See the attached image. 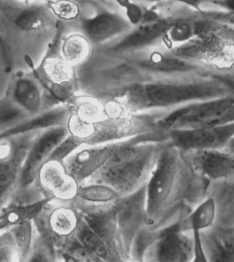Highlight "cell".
<instances>
[{"mask_svg":"<svg viewBox=\"0 0 234 262\" xmlns=\"http://www.w3.org/2000/svg\"><path fill=\"white\" fill-rule=\"evenodd\" d=\"M67 127L69 135L82 145H95L130 139L160 128L164 111L134 113L121 101L92 97H73Z\"/></svg>","mask_w":234,"mask_h":262,"instance_id":"obj_1","label":"cell"},{"mask_svg":"<svg viewBox=\"0 0 234 262\" xmlns=\"http://www.w3.org/2000/svg\"><path fill=\"white\" fill-rule=\"evenodd\" d=\"M59 26L45 2L1 0L0 53L5 72H13L18 60L25 59L35 45L50 44Z\"/></svg>","mask_w":234,"mask_h":262,"instance_id":"obj_2","label":"cell"},{"mask_svg":"<svg viewBox=\"0 0 234 262\" xmlns=\"http://www.w3.org/2000/svg\"><path fill=\"white\" fill-rule=\"evenodd\" d=\"M230 95L212 72L136 83L120 99L131 113L168 111L188 103Z\"/></svg>","mask_w":234,"mask_h":262,"instance_id":"obj_3","label":"cell"},{"mask_svg":"<svg viewBox=\"0 0 234 262\" xmlns=\"http://www.w3.org/2000/svg\"><path fill=\"white\" fill-rule=\"evenodd\" d=\"M184 166V153L166 141L146 185L148 228H167L191 210L183 200Z\"/></svg>","mask_w":234,"mask_h":262,"instance_id":"obj_4","label":"cell"},{"mask_svg":"<svg viewBox=\"0 0 234 262\" xmlns=\"http://www.w3.org/2000/svg\"><path fill=\"white\" fill-rule=\"evenodd\" d=\"M168 141L167 133L161 128L134 137L87 182L108 185L121 196L136 192L147 183Z\"/></svg>","mask_w":234,"mask_h":262,"instance_id":"obj_5","label":"cell"},{"mask_svg":"<svg viewBox=\"0 0 234 262\" xmlns=\"http://www.w3.org/2000/svg\"><path fill=\"white\" fill-rule=\"evenodd\" d=\"M167 51L209 72H227L234 64V17L209 12L204 27L193 39Z\"/></svg>","mask_w":234,"mask_h":262,"instance_id":"obj_6","label":"cell"},{"mask_svg":"<svg viewBox=\"0 0 234 262\" xmlns=\"http://www.w3.org/2000/svg\"><path fill=\"white\" fill-rule=\"evenodd\" d=\"M62 31L63 24L60 22L56 36L49 44L40 62L36 66L34 64L28 66L46 91L47 110L70 102L77 89L75 68L61 54Z\"/></svg>","mask_w":234,"mask_h":262,"instance_id":"obj_7","label":"cell"},{"mask_svg":"<svg viewBox=\"0 0 234 262\" xmlns=\"http://www.w3.org/2000/svg\"><path fill=\"white\" fill-rule=\"evenodd\" d=\"M234 121V95L196 101L166 111L158 126L164 130L207 128Z\"/></svg>","mask_w":234,"mask_h":262,"instance_id":"obj_8","label":"cell"},{"mask_svg":"<svg viewBox=\"0 0 234 262\" xmlns=\"http://www.w3.org/2000/svg\"><path fill=\"white\" fill-rule=\"evenodd\" d=\"M81 218L72 202L52 201L32 221L36 234L58 252L75 238Z\"/></svg>","mask_w":234,"mask_h":262,"instance_id":"obj_9","label":"cell"},{"mask_svg":"<svg viewBox=\"0 0 234 262\" xmlns=\"http://www.w3.org/2000/svg\"><path fill=\"white\" fill-rule=\"evenodd\" d=\"M38 132L0 139V211L19 186L24 161Z\"/></svg>","mask_w":234,"mask_h":262,"instance_id":"obj_10","label":"cell"},{"mask_svg":"<svg viewBox=\"0 0 234 262\" xmlns=\"http://www.w3.org/2000/svg\"><path fill=\"white\" fill-rule=\"evenodd\" d=\"M136 137V136H135ZM132 138L100 145H83L63 162L67 171L79 185L88 182Z\"/></svg>","mask_w":234,"mask_h":262,"instance_id":"obj_11","label":"cell"},{"mask_svg":"<svg viewBox=\"0 0 234 262\" xmlns=\"http://www.w3.org/2000/svg\"><path fill=\"white\" fill-rule=\"evenodd\" d=\"M146 185L132 194L122 196L114 212L118 231L130 261L134 239L147 222Z\"/></svg>","mask_w":234,"mask_h":262,"instance_id":"obj_12","label":"cell"},{"mask_svg":"<svg viewBox=\"0 0 234 262\" xmlns=\"http://www.w3.org/2000/svg\"><path fill=\"white\" fill-rule=\"evenodd\" d=\"M174 18L145 11L142 21L111 47L110 52L119 54L137 52L162 42Z\"/></svg>","mask_w":234,"mask_h":262,"instance_id":"obj_13","label":"cell"},{"mask_svg":"<svg viewBox=\"0 0 234 262\" xmlns=\"http://www.w3.org/2000/svg\"><path fill=\"white\" fill-rule=\"evenodd\" d=\"M166 132L168 141L184 154L203 149H225L234 138V121L215 127Z\"/></svg>","mask_w":234,"mask_h":262,"instance_id":"obj_14","label":"cell"},{"mask_svg":"<svg viewBox=\"0 0 234 262\" xmlns=\"http://www.w3.org/2000/svg\"><path fill=\"white\" fill-rule=\"evenodd\" d=\"M69 134L67 125L56 126L38 132L28 150L18 188L35 182L40 168L48 161L57 146Z\"/></svg>","mask_w":234,"mask_h":262,"instance_id":"obj_15","label":"cell"},{"mask_svg":"<svg viewBox=\"0 0 234 262\" xmlns=\"http://www.w3.org/2000/svg\"><path fill=\"white\" fill-rule=\"evenodd\" d=\"M180 221L168 227L164 234L147 250L144 261H193L192 233L183 230Z\"/></svg>","mask_w":234,"mask_h":262,"instance_id":"obj_16","label":"cell"},{"mask_svg":"<svg viewBox=\"0 0 234 262\" xmlns=\"http://www.w3.org/2000/svg\"><path fill=\"white\" fill-rule=\"evenodd\" d=\"M6 93L30 117L46 111V91L30 69L14 72Z\"/></svg>","mask_w":234,"mask_h":262,"instance_id":"obj_17","label":"cell"},{"mask_svg":"<svg viewBox=\"0 0 234 262\" xmlns=\"http://www.w3.org/2000/svg\"><path fill=\"white\" fill-rule=\"evenodd\" d=\"M45 198L54 202H72L79 184L67 171L64 164L50 160L40 168L35 181Z\"/></svg>","mask_w":234,"mask_h":262,"instance_id":"obj_18","label":"cell"},{"mask_svg":"<svg viewBox=\"0 0 234 262\" xmlns=\"http://www.w3.org/2000/svg\"><path fill=\"white\" fill-rule=\"evenodd\" d=\"M122 196L108 185L87 182L79 185L72 203L85 216L113 212Z\"/></svg>","mask_w":234,"mask_h":262,"instance_id":"obj_19","label":"cell"},{"mask_svg":"<svg viewBox=\"0 0 234 262\" xmlns=\"http://www.w3.org/2000/svg\"><path fill=\"white\" fill-rule=\"evenodd\" d=\"M185 155L192 169L207 180L221 181L234 174V154L227 149H203Z\"/></svg>","mask_w":234,"mask_h":262,"instance_id":"obj_20","label":"cell"},{"mask_svg":"<svg viewBox=\"0 0 234 262\" xmlns=\"http://www.w3.org/2000/svg\"><path fill=\"white\" fill-rule=\"evenodd\" d=\"M132 61L140 70L169 77L209 72L190 61L174 56L167 50L154 51Z\"/></svg>","mask_w":234,"mask_h":262,"instance_id":"obj_21","label":"cell"},{"mask_svg":"<svg viewBox=\"0 0 234 262\" xmlns=\"http://www.w3.org/2000/svg\"><path fill=\"white\" fill-rule=\"evenodd\" d=\"M133 28L127 18L114 12L103 11L82 22V33L91 43L99 45L129 32Z\"/></svg>","mask_w":234,"mask_h":262,"instance_id":"obj_22","label":"cell"},{"mask_svg":"<svg viewBox=\"0 0 234 262\" xmlns=\"http://www.w3.org/2000/svg\"><path fill=\"white\" fill-rule=\"evenodd\" d=\"M217 214V203L215 199L207 198L191 209L190 212L180 221L181 228L190 232L204 233L212 227Z\"/></svg>","mask_w":234,"mask_h":262,"instance_id":"obj_23","label":"cell"},{"mask_svg":"<svg viewBox=\"0 0 234 262\" xmlns=\"http://www.w3.org/2000/svg\"><path fill=\"white\" fill-rule=\"evenodd\" d=\"M91 46L92 44L82 32H73L61 37V54L74 68L88 60L91 54Z\"/></svg>","mask_w":234,"mask_h":262,"instance_id":"obj_24","label":"cell"},{"mask_svg":"<svg viewBox=\"0 0 234 262\" xmlns=\"http://www.w3.org/2000/svg\"><path fill=\"white\" fill-rule=\"evenodd\" d=\"M52 202L50 199H45L36 204L27 206H7L0 211V231L9 229L14 225L32 221L36 218L45 207Z\"/></svg>","mask_w":234,"mask_h":262,"instance_id":"obj_25","label":"cell"},{"mask_svg":"<svg viewBox=\"0 0 234 262\" xmlns=\"http://www.w3.org/2000/svg\"><path fill=\"white\" fill-rule=\"evenodd\" d=\"M75 236L82 245L95 254L101 261L117 262V259L110 251L109 248L101 237L93 230L82 215Z\"/></svg>","mask_w":234,"mask_h":262,"instance_id":"obj_26","label":"cell"},{"mask_svg":"<svg viewBox=\"0 0 234 262\" xmlns=\"http://www.w3.org/2000/svg\"><path fill=\"white\" fill-rule=\"evenodd\" d=\"M29 114L20 107L8 93L0 98V134L29 119Z\"/></svg>","mask_w":234,"mask_h":262,"instance_id":"obj_27","label":"cell"},{"mask_svg":"<svg viewBox=\"0 0 234 262\" xmlns=\"http://www.w3.org/2000/svg\"><path fill=\"white\" fill-rule=\"evenodd\" d=\"M9 230L15 241L21 262L27 261L35 236L33 221H27L14 225Z\"/></svg>","mask_w":234,"mask_h":262,"instance_id":"obj_28","label":"cell"},{"mask_svg":"<svg viewBox=\"0 0 234 262\" xmlns=\"http://www.w3.org/2000/svg\"><path fill=\"white\" fill-rule=\"evenodd\" d=\"M58 261L102 262L95 254L82 245L75 236L60 251Z\"/></svg>","mask_w":234,"mask_h":262,"instance_id":"obj_29","label":"cell"},{"mask_svg":"<svg viewBox=\"0 0 234 262\" xmlns=\"http://www.w3.org/2000/svg\"><path fill=\"white\" fill-rule=\"evenodd\" d=\"M45 199L46 198L35 182L16 189L7 206H27L36 204Z\"/></svg>","mask_w":234,"mask_h":262,"instance_id":"obj_30","label":"cell"},{"mask_svg":"<svg viewBox=\"0 0 234 262\" xmlns=\"http://www.w3.org/2000/svg\"><path fill=\"white\" fill-rule=\"evenodd\" d=\"M47 4L61 23L71 21L80 17V5L73 0H52L47 2Z\"/></svg>","mask_w":234,"mask_h":262,"instance_id":"obj_31","label":"cell"},{"mask_svg":"<svg viewBox=\"0 0 234 262\" xmlns=\"http://www.w3.org/2000/svg\"><path fill=\"white\" fill-rule=\"evenodd\" d=\"M27 261H58V252L35 232Z\"/></svg>","mask_w":234,"mask_h":262,"instance_id":"obj_32","label":"cell"},{"mask_svg":"<svg viewBox=\"0 0 234 262\" xmlns=\"http://www.w3.org/2000/svg\"><path fill=\"white\" fill-rule=\"evenodd\" d=\"M0 262H21L19 252L9 229L0 231Z\"/></svg>","mask_w":234,"mask_h":262,"instance_id":"obj_33","label":"cell"},{"mask_svg":"<svg viewBox=\"0 0 234 262\" xmlns=\"http://www.w3.org/2000/svg\"><path fill=\"white\" fill-rule=\"evenodd\" d=\"M209 259L216 261H234V235H226L216 241L215 251Z\"/></svg>","mask_w":234,"mask_h":262,"instance_id":"obj_34","label":"cell"},{"mask_svg":"<svg viewBox=\"0 0 234 262\" xmlns=\"http://www.w3.org/2000/svg\"><path fill=\"white\" fill-rule=\"evenodd\" d=\"M82 145V143L69 134V135L57 146L49 160H56L63 163L67 158Z\"/></svg>","mask_w":234,"mask_h":262,"instance_id":"obj_35","label":"cell"},{"mask_svg":"<svg viewBox=\"0 0 234 262\" xmlns=\"http://www.w3.org/2000/svg\"><path fill=\"white\" fill-rule=\"evenodd\" d=\"M124 9L125 17L132 26H137L142 21L145 11L134 0H116Z\"/></svg>","mask_w":234,"mask_h":262,"instance_id":"obj_36","label":"cell"},{"mask_svg":"<svg viewBox=\"0 0 234 262\" xmlns=\"http://www.w3.org/2000/svg\"><path fill=\"white\" fill-rule=\"evenodd\" d=\"M135 2H148V3H175L190 8L193 11L205 12L207 7H211V0H134Z\"/></svg>","mask_w":234,"mask_h":262,"instance_id":"obj_37","label":"cell"},{"mask_svg":"<svg viewBox=\"0 0 234 262\" xmlns=\"http://www.w3.org/2000/svg\"><path fill=\"white\" fill-rule=\"evenodd\" d=\"M212 7L234 17V0H212Z\"/></svg>","mask_w":234,"mask_h":262,"instance_id":"obj_38","label":"cell"},{"mask_svg":"<svg viewBox=\"0 0 234 262\" xmlns=\"http://www.w3.org/2000/svg\"><path fill=\"white\" fill-rule=\"evenodd\" d=\"M214 74L225 85L229 94L234 95V78L226 76L225 74H219V73H214Z\"/></svg>","mask_w":234,"mask_h":262,"instance_id":"obj_39","label":"cell"},{"mask_svg":"<svg viewBox=\"0 0 234 262\" xmlns=\"http://www.w3.org/2000/svg\"><path fill=\"white\" fill-rule=\"evenodd\" d=\"M225 149H227L228 151H231L232 153L234 154V138L229 142V143L228 144L227 147H226Z\"/></svg>","mask_w":234,"mask_h":262,"instance_id":"obj_40","label":"cell"},{"mask_svg":"<svg viewBox=\"0 0 234 262\" xmlns=\"http://www.w3.org/2000/svg\"><path fill=\"white\" fill-rule=\"evenodd\" d=\"M223 74H225L226 76L231 77V78H234V64H233V66H232L231 68L227 71V72L223 73Z\"/></svg>","mask_w":234,"mask_h":262,"instance_id":"obj_41","label":"cell"},{"mask_svg":"<svg viewBox=\"0 0 234 262\" xmlns=\"http://www.w3.org/2000/svg\"><path fill=\"white\" fill-rule=\"evenodd\" d=\"M24 1L26 2V3H34V2H45V3H47V2L52 1V0H24Z\"/></svg>","mask_w":234,"mask_h":262,"instance_id":"obj_42","label":"cell"},{"mask_svg":"<svg viewBox=\"0 0 234 262\" xmlns=\"http://www.w3.org/2000/svg\"><path fill=\"white\" fill-rule=\"evenodd\" d=\"M0 1H1V0H0Z\"/></svg>","mask_w":234,"mask_h":262,"instance_id":"obj_43","label":"cell"}]
</instances>
